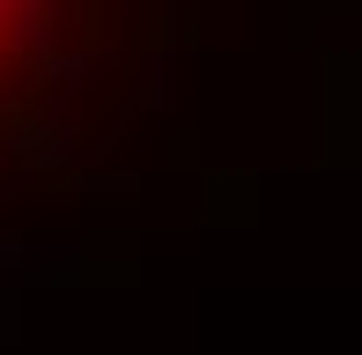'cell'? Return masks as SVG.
<instances>
[{
    "mask_svg": "<svg viewBox=\"0 0 362 355\" xmlns=\"http://www.w3.org/2000/svg\"><path fill=\"white\" fill-rule=\"evenodd\" d=\"M30 74H37V82H30L37 96H52V89H74L81 74H89V52H59L52 37H37V45H30Z\"/></svg>",
    "mask_w": 362,
    "mask_h": 355,
    "instance_id": "3",
    "label": "cell"
},
{
    "mask_svg": "<svg viewBox=\"0 0 362 355\" xmlns=\"http://www.w3.org/2000/svg\"><path fill=\"white\" fill-rule=\"evenodd\" d=\"M252 178H244V170H215V178H207V207H200V222H207V230H222V222H252Z\"/></svg>",
    "mask_w": 362,
    "mask_h": 355,
    "instance_id": "2",
    "label": "cell"
},
{
    "mask_svg": "<svg viewBox=\"0 0 362 355\" xmlns=\"http://www.w3.org/2000/svg\"><path fill=\"white\" fill-rule=\"evenodd\" d=\"M30 260V245H23V237H8V230H0V274H8V267H23Z\"/></svg>",
    "mask_w": 362,
    "mask_h": 355,
    "instance_id": "5",
    "label": "cell"
},
{
    "mask_svg": "<svg viewBox=\"0 0 362 355\" xmlns=\"http://www.w3.org/2000/svg\"><path fill=\"white\" fill-rule=\"evenodd\" d=\"M141 104H148V111H163V104H170V74H163V67L148 74V89H141Z\"/></svg>",
    "mask_w": 362,
    "mask_h": 355,
    "instance_id": "4",
    "label": "cell"
},
{
    "mask_svg": "<svg viewBox=\"0 0 362 355\" xmlns=\"http://www.w3.org/2000/svg\"><path fill=\"white\" fill-rule=\"evenodd\" d=\"M59 15H67V0H0V37L15 45V52H30L37 37H52Z\"/></svg>",
    "mask_w": 362,
    "mask_h": 355,
    "instance_id": "1",
    "label": "cell"
},
{
    "mask_svg": "<svg viewBox=\"0 0 362 355\" xmlns=\"http://www.w3.org/2000/svg\"><path fill=\"white\" fill-rule=\"evenodd\" d=\"M0 341H15V296H0Z\"/></svg>",
    "mask_w": 362,
    "mask_h": 355,
    "instance_id": "6",
    "label": "cell"
}]
</instances>
